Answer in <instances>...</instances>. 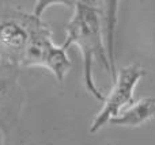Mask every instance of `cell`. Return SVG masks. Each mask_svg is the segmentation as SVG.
Here are the masks:
<instances>
[{"instance_id":"cell-1","label":"cell","mask_w":155,"mask_h":145,"mask_svg":"<svg viewBox=\"0 0 155 145\" xmlns=\"http://www.w3.org/2000/svg\"><path fill=\"white\" fill-rule=\"evenodd\" d=\"M74 15L67 24V37L63 48L68 49L71 45H76L83 56V83L88 94L95 99L104 102L105 96L97 87L93 76V64L97 61L110 76L112 69L107 60L106 48L102 34L101 10L97 3L74 2Z\"/></svg>"},{"instance_id":"cell-2","label":"cell","mask_w":155,"mask_h":145,"mask_svg":"<svg viewBox=\"0 0 155 145\" xmlns=\"http://www.w3.org/2000/svg\"><path fill=\"white\" fill-rule=\"evenodd\" d=\"M146 71L136 64L123 67L117 71L113 80L112 91L104 99V106L101 111L95 115L90 126V133H97L99 129L109 124V121L124 110L131 107L136 100L134 98V91L137 83L146 76Z\"/></svg>"},{"instance_id":"cell-3","label":"cell","mask_w":155,"mask_h":145,"mask_svg":"<svg viewBox=\"0 0 155 145\" xmlns=\"http://www.w3.org/2000/svg\"><path fill=\"white\" fill-rule=\"evenodd\" d=\"M52 5L49 0L35 3L34 11L27 14L29 26V42L25 52L22 67H45L48 60L57 49L52 41V30L42 20V14Z\"/></svg>"},{"instance_id":"cell-4","label":"cell","mask_w":155,"mask_h":145,"mask_svg":"<svg viewBox=\"0 0 155 145\" xmlns=\"http://www.w3.org/2000/svg\"><path fill=\"white\" fill-rule=\"evenodd\" d=\"M29 42L27 12L10 11L0 16V60L8 65H22Z\"/></svg>"},{"instance_id":"cell-5","label":"cell","mask_w":155,"mask_h":145,"mask_svg":"<svg viewBox=\"0 0 155 145\" xmlns=\"http://www.w3.org/2000/svg\"><path fill=\"white\" fill-rule=\"evenodd\" d=\"M155 118V98H143L136 100L131 107L124 110L117 117L112 118L109 124L116 126L136 128L150 122Z\"/></svg>"},{"instance_id":"cell-6","label":"cell","mask_w":155,"mask_h":145,"mask_svg":"<svg viewBox=\"0 0 155 145\" xmlns=\"http://www.w3.org/2000/svg\"><path fill=\"white\" fill-rule=\"evenodd\" d=\"M11 86H12V79L5 76L4 73H0V109L4 105L7 96L10 95Z\"/></svg>"}]
</instances>
